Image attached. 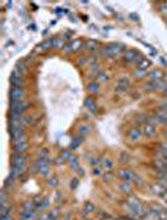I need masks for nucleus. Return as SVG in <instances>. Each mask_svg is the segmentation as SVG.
<instances>
[{"instance_id":"nucleus-1","label":"nucleus","mask_w":167,"mask_h":220,"mask_svg":"<svg viewBox=\"0 0 167 220\" xmlns=\"http://www.w3.org/2000/svg\"><path fill=\"white\" fill-rule=\"evenodd\" d=\"M122 48H123V45H121L118 43H111V44L104 45L101 52L105 57H117V55L121 54V52L123 51Z\"/></svg>"},{"instance_id":"nucleus-2","label":"nucleus","mask_w":167,"mask_h":220,"mask_svg":"<svg viewBox=\"0 0 167 220\" xmlns=\"http://www.w3.org/2000/svg\"><path fill=\"white\" fill-rule=\"evenodd\" d=\"M118 175L123 181L132 182L134 180V177H136V172L133 170H131V169H121L118 171Z\"/></svg>"},{"instance_id":"nucleus-3","label":"nucleus","mask_w":167,"mask_h":220,"mask_svg":"<svg viewBox=\"0 0 167 220\" xmlns=\"http://www.w3.org/2000/svg\"><path fill=\"white\" fill-rule=\"evenodd\" d=\"M38 166H39V172L42 175L44 176H47L49 174V171H50V166H49V161L48 159H39L37 161Z\"/></svg>"},{"instance_id":"nucleus-4","label":"nucleus","mask_w":167,"mask_h":220,"mask_svg":"<svg viewBox=\"0 0 167 220\" xmlns=\"http://www.w3.org/2000/svg\"><path fill=\"white\" fill-rule=\"evenodd\" d=\"M24 89L22 87H13L10 91V100L11 101H23Z\"/></svg>"},{"instance_id":"nucleus-5","label":"nucleus","mask_w":167,"mask_h":220,"mask_svg":"<svg viewBox=\"0 0 167 220\" xmlns=\"http://www.w3.org/2000/svg\"><path fill=\"white\" fill-rule=\"evenodd\" d=\"M142 132H143V135L146 136V137H153L155 135H156V126H155V123H152V122H148V123H146L145 126H143V130H142Z\"/></svg>"},{"instance_id":"nucleus-6","label":"nucleus","mask_w":167,"mask_h":220,"mask_svg":"<svg viewBox=\"0 0 167 220\" xmlns=\"http://www.w3.org/2000/svg\"><path fill=\"white\" fill-rule=\"evenodd\" d=\"M142 135H143V132L138 127H133L128 132V137H129V140L132 141V142H137V141H140L141 137H142Z\"/></svg>"},{"instance_id":"nucleus-7","label":"nucleus","mask_w":167,"mask_h":220,"mask_svg":"<svg viewBox=\"0 0 167 220\" xmlns=\"http://www.w3.org/2000/svg\"><path fill=\"white\" fill-rule=\"evenodd\" d=\"M28 160V157L24 156L23 153H15L13 156V160H11V166H22V165H25Z\"/></svg>"},{"instance_id":"nucleus-8","label":"nucleus","mask_w":167,"mask_h":220,"mask_svg":"<svg viewBox=\"0 0 167 220\" xmlns=\"http://www.w3.org/2000/svg\"><path fill=\"white\" fill-rule=\"evenodd\" d=\"M84 44H85V49H87L88 52H90L92 54H96V53H97V49H98V47H99V43H98L97 40H94V39H88Z\"/></svg>"},{"instance_id":"nucleus-9","label":"nucleus","mask_w":167,"mask_h":220,"mask_svg":"<svg viewBox=\"0 0 167 220\" xmlns=\"http://www.w3.org/2000/svg\"><path fill=\"white\" fill-rule=\"evenodd\" d=\"M10 83L13 87H20L22 84V75L17 72V71H14L10 75Z\"/></svg>"},{"instance_id":"nucleus-10","label":"nucleus","mask_w":167,"mask_h":220,"mask_svg":"<svg viewBox=\"0 0 167 220\" xmlns=\"http://www.w3.org/2000/svg\"><path fill=\"white\" fill-rule=\"evenodd\" d=\"M137 57H138V54L136 52V49H126L125 54H123V59L126 62H133Z\"/></svg>"},{"instance_id":"nucleus-11","label":"nucleus","mask_w":167,"mask_h":220,"mask_svg":"<svg viewBox=\"0 0 167 220\" xmlns=\"http://www.w3.org/2000/svg\"><path fill=\"white\" fill-rule=\"evenodd\" d=\"M84 106L89 109V112H92V113H97V106H96V102L92 97H88L85 98L84 101Z\"/></svg>"},{"instance_id":"nucleus-12","label":"nucleus","mask_w":167,"mask_h":220,"mask_svg":"<svg viewBox=\"0 0 167 220\" xmlns=\"http://www.w3.org/2000/svg\"><path fill=\"white\" fill-rule=\"evenodd\" d=\"M70 47H72V52H79L82 51V48H85V44L81 39H74L72 40Z\"/></svg>"},{"instance_id":"nucleus-13","label":"nucleus","mask_w":167,"mask_h":220,"mask_svg":"<svg viewBox=\"0 0 167 220\" xmlns=\"http://www.w3.org/2000/svg\"><path fill=\"white\" fill-rule=\"evenodd\" d=\"M148 78H149V81H161V78H162V72L160 69H152L151 72H148Z\"/></svg>"},{"instance_id":"nucleus-14","label":"nucleus","mask_w":167,"mask_h":220,"mask_svg":"<svg viewBox=\"0 0 167 220\" xmlns=\"http://www.w3.org/2000/svg\"><path fill=\"white\" fill-rule=\"evenodd\" d=\"M68 162H69V166H70V169L72 170H74V171H78L79 169H81V166H79V161H78V159L75 156H73L72 155V157L68 160Z\"/></svg>"},{"instance_id":"nucleus-15","label":"nucleus","mask_w":167,"mask_h":220,"mask_svg":"<svg viewBox=\"0 0 167 220\" xmlns=\"http://www.w3.org/2000/svg\"><path fill=\"white\" fill-rule=\"evenodd\" d=\"M53 47H54V39H47L39 45V48H40V51H48V49L53 48Z\"/></svg>"},{"instance_id":"nucleus-16","label":"nucleus","mask_w":167,"mask_h":220,"mask_svg":"<svg viewBox=\"0 0 167 220\" xmlns=\"http://www.w3.org/2000/svg\"><path fill=\"white\" fill-rule=\"evenodd\" d=\"M119 190L122 191V193H125V194H129V193L132 191V185H131V182H128V181L121 182V185H119Z\"/></svg>"},{"instance_id":"nucleus-17","label":"nucleus","mask_w":167,"mask_h":220,"mask_svg":"<svg viewBox=\"0 0 167 220\" xmlns=\"http://www.w3.org/2000/svg\"><path fill=\"white\" fill-rule=\"evenodd\" d=\"M87 89L89 93H92V94H96L99 92V83L98 82H90L88 86H87Z\"/></svg>"},{"instance_id":"nucleus-18","label":"nucleus","mask_w":167,"mask_h":220,"mask_svg":"<svg viewBox=\"0 0 167 220\" xmlns=\"http://www.w3.org/2000/svg\"><path fill=\"white\" fill-rule=\"evenodd\" d=\"M83 142V140H82V136L79 135V136H77V137H74L73 140H72V144H70V150H75L78 146H81V144Z\"/></svg>"},{"instance_id":"nucleus-19","label":"nucleus","mask_w":167,"mask_h":220,"mask_svg":"<svg viewBox=\"0 0 167 220\" xmlns=\"http://www.w3.org/2000/svg\"><path fill=\"white\" fill-rule=\"evenodd\" d=\"M78 132H79L81 136H85V135H88V133L90 132V126L87 124V123H82V124L79 126V128H78Z\"/></svg>"},{"instance_id":"nucleus-20","label":"nucleus","mask_w":167,"mask_h":220,"mask_svg":"<svg viewBox=\"0 0 167 220\" xmlns=\"http://www.w3.org/2000/svg\"><path fill=\"white\" fill-rule=\"evenodd\" d=\"M145 91H155V89H157V82H155V81H148V82H146L145 84H143V87H142Z\"/></svg>"},{"instance_id":"nucleus-21","label":"nucleus","mask_w":167,"mask_h":220,"mask_svg":"<svg viewBox=\"0 0 167 220\" xmlns=\"http://www.w3.org/2000/svg\"><path fill=\"white\" fill-rule=\"evenodd\" d=\"M152 193L156 194V195H160V196H165V189L158 184V185H152Z\"/></svg>"},{"instance_id":"nucleus-22","label":"nucleus","mask_w":167,"mask_h":220,"mask_svg":"<svg viewBox=\"0 0 167 220\" xmlns=\"http://www.w3.org/2000/svg\"><path fill=\"white\" fill-rule=\"evenodd\" d=\"M96 78H97V82H98V83H105V82H107V81L109 79V75H108L107 73H105L104 71H102Z\"/></svg>"},{"instance_id":"nucleus-23","label":"nucleus","mask_w":167,"mask_h":220,"mask_svg":"<svg viewBox=\"0 0 167 220\" xmlns=\"http://www.w3.org/2000/svg\"><path fill=\"white\" fill-rule=\"evenodd\" d=\"M113 166H114V162H113L112 159H104L103 160V167L105 169V171H112Z\"/></svg>"},{"instance_id":"nucleus-24","label":"nucleus","mask_w":167,"mask_h":220,"mask_svg":"<svg viewBox=\"0 0 167 220\" xmlns=\"http://www.w3.org/2000/svg\"><path fill=\"white\" fill-rule=\"evenodd\" d=\"M15 146V152L17 153H24L28 149V144L24 142V144H18V145H14Z\"/></svg>"},{"instance_id":"nucleus-25","label":"nucleus","mask_w":167,"mask_h":220,"mask_svg":"<svg viewBox=\"0 0 167 220\" xmlns=\"http://www.w3.org/2000/svg\"><path fill=\"white\" fill-rule=\"evenodd\" d=\"M127 89H128V87L122 86V84H118V83H116V86H114V92L117 94H125L127 92Z\"/></svg>"},{"instance_id":"nucleus-26","label":"nucleus","mask_w":167,"mask_h":220,"mask_svg":"<svg viewBox=\"0 0 167 220\" xmlns=\"http://www.w3.org/2000/svg\"><path fill=\"white\" fill-rule=\"evenodd\" d=\"M149 66H151V62L148 60V59H146V58H143V60L138 64V68L137 69H145V71H149L148 68H149Z\"/></svg>"},{"instance_id":"nucleus-27","label":"nucleus","mask_w":167,"mask_h":220,"mask_svg":"<svg viewBox=\"0 0 167 220\" xmlns=\"http://www.w3.org/2000/svg\"><path fill=\"white\" fill-rule=\"evenodd\" d=\"M35 205H34V202L33 201H25L24 202V210L26 211H35Z\"/></svg>"},{"instance_id":"nucleus-28","label":"nucleus","mask_w":167,"mask_h":220,"mask_svg":"<svg viewBox=\"0 0 167 220\" xmlns=\"http://www.w3.org/2000/svg\"><path fill=\"white\" fill-rule=\"evenodd\" d=\"M129 159H131V156L127 152H121V155H119V162L121 164H127L129 161Z\"/></svg>"},{"instance_id":"nucleus-29","label":"nucleus","mask_w":167,"mask_h":220,"mask_svg":"<svg viewBox=\"0 0 167 220\" xmlns=\"http://www.w3.org/2000/svg\"><path fill=\"white\" fill-rule=\"evenodd\" d=\"M83 210H84V213H92L94 210V205L90 201H87L83 206Z\"/></svg>"},{"instance_id":"nucleus-30","label":"nucleus","mask_w":167,"mask_h":220,"mask_svg":"<svg viewBox=\"0 0 167 220\" xmlns=\"http://www.w3.org/2000/svg\"><path fill=\"white\" fill-rule=\"evenodd\" d=\"M17 72H18L20 75L25 73V66H24V62H23V60H20V62L17 63Z\"/></svg>"},{"instance_id":"nucleus-31","label":"nucleus","mask_w":167,"mask_h":220,"mask_svg":"<svg viewBox=\"0 0 167 220\" xmlns=\"http://www.w3.org/2000/svg\"><path fill=\"white\" fill-rule=\"evenodd\" d=\"M38 157L39 159H48V150L47 149H40L38 151Z\"/></svg>"},{"instance_id":"nucleus-32","label":"nucleus","mask_w":167,"mask_h":220,"mask_svg":"<svg viewBox=\"0 0 167 220\" xmlns=\"http://www.w3.org/2000/svg\"><path fill=\"white\" fill-rule=\"evenodd\" d=\"M117 83L128 87V86H129V78H128V77H122V78H119V79L117 81Z\"/></svg>"},{"instance_id":"nucleus-33","label":"nucleus","mask_w":167,"mask_h":220,"mask_svg":"<svg viewBox=\"0 0 167 220\" xmlns=\"http://www.w3.org/2000/svg\"><path fill=\"white\" fill-rule=\"evenodd\" d=\"M48 216H49V220H57L58 219V210L57 209H53L48 213Z\"/></svg>"},{"instance_id":"nucleus-34","label":"nucleus","mask_w":167,"mask_h":220,"mask_svg":"<svg viewBox=\"0 0 167 220\" xmlns=\"http://www.w3.org/2000/svg\"><path fill=\"white\" fill-rule=\"evenodd\" d=\"M10 208L6 205V202L5 204H2V216H4V215H9L10 214Z\"/></svg>"},{"instance_id":"nucleus-35","label":"nucleus","mask_w":167,"mask_h":220,"mask_svg":"<svg viewBox=\"0 0 167 220\" xmlns=\"http://www.w3.org/2000/svg\"><path fill=\"white\" fill-rule=\"evenodd\" d=\"M62 157L64 160H69L70 157H72V150L69 149V150H64L63 152H62Z\"/></svg>"},{"instance_id":"nucleus-36","label":"nucleus","mask_w":167,"mask_h":220,"mask_svg":"<svg viewBox=\"0 0 167 220\" xmlns=\"http://www.w3.org/2000/svg\"><path fill=\"white\" fill-rule=\"evenodd\" d=\"M103 174V169L101 167V166H94V169H93V175L94 176H101Z\"/></svg>"},{"instance_id":"nucleus-37","label":"nucleus","mask_w":167,"mask_h":220,"mask_svg":"<svg viewBox=\"0 0 167 220\" xmlns=\"http://www.w3.org/2000/svg\"><path fill=\"white\" fill-rule=\"evenodd\" d=\"M54 48H64V45H63V39H54Z\"/></svg>"},{"instance_id":"nucleus-38","label":"nucleus","mask_w":167,"mask_h":220,"mask_svg":"<svg viewBox=\"0 0 167 220\" xmlns=\"http://www.w3.org/2000/svg\"><path fill=\"white\" fill-rule=\"evenodd\" d=\"M112 171H105V174H103V180L105 181V182H108V181H111L112 180Z\"/></svg>"},{"instance_id":"nucleus-39","label":"nucleus","mask_w":167,"mask_h":220,"mask_svg":"<svg viewBox=\"0 0 167 220\" xmlns=\"http://www.w3.org/2000/svg\"><path fill=\"white\" fill-rule=\"evenodd\" d=\"M149 71H145V69H136V72H134V74H136V77H145L147 73H148Z\"/></svg>"},{"instance_id":"nucleus-40","label":"nucleus","mask_w":167,"mask_h":220,"mask_svg":"<svg viewBox=\"0 0 167 220\" xmlns=\"http://www.w3.org/2000/svg\"><path fill=\"white\" fill-rule=\"evenodd\" d=\"M48 184H49V186L55 187V186L59 184V181H58V179H57V177H52V179H49V180H48Z\"/></svg>"},{"instance_id":"nucleus-41","label":"nucleus","mask_w":167,"mask_h":220,"mask_svg":"<svg viewBox=\"0 0 167 220\" xmlns=\"http://www.w3.org/2000/svg\"><path fill=\"white\" fill-rule=\"evenodd\" d=\"M13 182H14V177H13V176H9V177L5 180V182H4V187L11 186V185H13Z\"/></svg>"},{"instance_id":"nucleus-42","label":"nucleus","mask_w":167,"mask_h":220,"mask_svg":"<svg viewBox=\"0 0 167 220\" xmlns=\"http://www.w3.org/2000/svg\"><path fill=\"white\" fill-rule=\"evenodd\" d=\"M48 202H49V199H48V198H45V199L43 200V202H42V205H40L38 209H39V210H43L44 208H47V206H48Z\"/></svg>"},{"instance_id":"nucleus-43","label":"nucleus","mask_w":167,"mask_h":220,"mask_svg":"<svg viewBox=\"0 0 167 220\" xmlns=\"http://www.w3.org/2000/svg\"><path fill=\"white\" fill-rule=\"evenodd\" d=\"M161 151L165 152V153H167V141L162 142V145H161Z\"/></svg>"},{"instance_id":"nucleus-44","label":"nucleus","mask_w":167,"mask_h":220,"mask_svg":"<svg viewBox=\"0 0 167 220\" xmlns=\"http://www.w3.org/2000/svg\"><path fill=\"white\" fill-rule=\"evenodd\" d=\"M133 181H134L136 184H137L138 186H140V185H142V179H141L138 175H136V177H134V180H133Z\"/></svg>"},{"instance_id":"nucleus-45","label":"nucleus","mask_w":167,"mask_h":220,"mask_svg":"<svg viewBox=\"0 0 167 220\" xmlns=\"http://www.w3.org/2000/svg\"><path fill=\"white\" fill-rule=\"evenodd\" d=\"M64 53H69V52H72V47H70V44H67V45H64Z\"/></svg>"},{"instance_id":"nucleus-46","label":"nucleus","mask_w":167,"mask_h":220,"mask_svg":"<svg viewBox=\"0 0 167 220\" xmlns=\"http://www.w3.org/2000/svg\"><path fill=\"white\" fill-rule=\"evenodd\" d=\"M70 37H72V33H70V31H68V33H66L64 35H63V40H69L70 39Z\"/></svg>"},{"instance_id":"nucleus-47","label":"nucleus","mask_w":167,"mask_h":220,"mask_svg":"<svg viewBox=\"0 0 167 220\" xmlns=\"http://www.w3.org/2000/svg\"><path fill=\"white\" fill-rule=\"evenodd\" d=\"M142 60H143V57H140V55H138V57L136 58V59H134L132 63H136V64H140V63H141Z\"/></svg>"},{"instance_id":"nucleus-48","label":"nucleus","mask_w":167,"mask_h":220,"mask_svg":"<svg viewBox=\"0 0 167 220\" xmlns=\"http://www.w3.org/2000/svg\"><path fill=\"white\" fill-rule=\"evenodd\" d=\"M77 185H78V180H77V179H73V181H72V184H70V187H72V189H75V187H77Z\"/></svg>"},{"instance_id":"nucleus-49","label":"nucleus","mask_w":167,"mask_h":220,"mask_svg":"<svg viewBox=\"0 0 167 220\" xmlns=\"http://www.w3.org/2000/svg\"><path fill=\"white\" fill-rule=\"evenodd\" d=\"M54 162H55V164H63V162H64V159H63L62 156H60V157H57Z\"/></svg>"},{"instance_id":"nucleus-50","label":"nucleus","mask_w":167,"mask_h":220,"mask_svg":"<svg viewBox=\"0 0 167 220\" xmlns=\"http://www.w3.org/2000/svg\"><path fill=\"white\" fill-rule=\"evenodd\" d=\"M85 62H87V58H85V57H81V58H79V60H78V63H79L81 66H83Z\"/></svg>"},{"instance_id":"nucleus-51","label":"nucleus","mask_w":167,"mask_h":220,"mask_svg":"<svg viewBox=\"0 0 167 220\" xmlns=\"http://www.w3.org/2000/svg\"><path fill=\"white\" fill-rule=\"evenodd\" d=\"M166 136H167V128H166Z\"/></svg>"},{"instance_id":"nucleus-52","label":"nucleus","mask_w":167,"mask_h":220,"mask_svg":"<svg viewBox=\"0 0 167 220\" xmlns=\"http://www.w3.org/2000/svg\"><path fill=\"white\" fill-rule=\"evenodd\" d=\"M66 220H69V219H66Z\"/></svg>"}]
</instances>
